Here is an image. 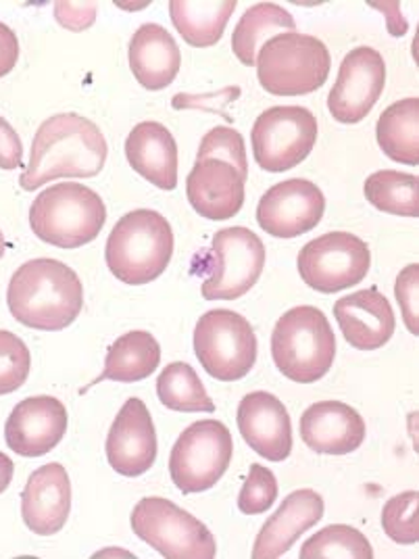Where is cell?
Instances as JSON below:
<instances>
[{
  "label": "cell",
  "instance_id": "1",
  "mask_svg": "<svg viewBox=\"0 0 419 559\" xmlns=\"http://www.w3.org/2000/svg\"><path fill=\"white\" fill-rule=\"evenodd\" d=\"M109 155L98 126L77 114L48 117L32 140L29 164L20 187L34 192L59 178H94Z\"/></svg>",
  "mask_w": 419,
  "mask_h": 559
},
{
  "label": "cell",
  "instance_id": "2",
  "mask_svg": "<svg viewBox=\"0 0 419 559\" xmlns=\"http://www.w3.org/2000/svg\"><path fill=\"white\" fill-rule=\"evenodd\" d=\"M11 316L32 330L59 332L71 326L84 309V286L68 263L32 259L11 276L7 290Z\"/></svg>",
  "mask_w": 419,
  "mask_h": 559
},
{
  "label": "cell",
  "instance_id": "3",
  "mask_svg": "<svg viewBox=\"0 0 419 559\" xmlns=\"http://www.w3.org/2000/svg\"><path fill=\"white\" fill-rule=\"evenodd\" d=\"M173 255V230L161 213H125L107 238L105 261L123 284L142 286L159 278Z\"/></svg>",
  "mask_w": 419,
  "mask_h": 559
},
{
  "label": "cell",
  "instance_id": "4",
  "mask_svg": "<svg viewBox=\"0 0 419 559\" xmlns=\"http://www.w3.org/2000/svg\"><path fill=\"white\" fill-rule=\"evenodd\" d=\"M272 357L279 373L292 382L322 380L336 357V336L324 311L313 305L286 311L272 334Z\"/></svg>",
  "mask_w": 419,
  "mask_h": 559
},
{
  "label": "cell",
  "instance_id": "5",
  "mask_svg": "<svg viewBox=\"0 0 419 559\" xmlns=\"http://www.w3.org/2000/svg\"><path fill=\"white\" fill-rule=\"evenodd\" d=\"M107 207L93 188L61 182L43 190L29 207L34 234L59 249H80L98 238Z\"/></svg>",
  "mask_w": 419,
  "mask_h": 559
},
{
  "label": "cell",
  "instance_id": "6",
  "mask_svg": "<svg viewBox=\"0 0 419 559\" xmlns=\"http://www.w3.org/2000/svg\"><path fill=\"white\" fill-rule=\"evenodd\" d=\"M255 66L263 91L274 96H304L326 84L332 57L320 38L286 32L261 47Z\"/></svg>",
  "mask_w": 419,
  "mask_h": 559
},
{
  "label": "cell",
  "instance_id": "7",
  "mask_svg": "<svg viewBox=\"0 0 419 559\" xmlns=\"http://www.w3.org/2000/svg\"><path fill=\"white\" fill-rule=\"evenodd\" d=\"M134 535L167 559H213L217 543L210 528L164 497H144L132 512Z\"/></svg>",
  "mask_w": 419,
  "mask_h": 559
},
{
  "label": "cell",
  "instance_id": "8",
  "mask_svg": "<svg viewBox=\"0 0 419 559\" xmlns=\"http://www.w3.org/2000/svg\"><path fill=\"white\" fill-rule=\"evenodd\" d=\"M232 432L219 419L190 424L169 455L171 480L184 495L210 490L232 464Z\"/></svg>",
  "mask_w": 419,
  "mask_h": 559
},
{
  "label": "cell",
  "instance_id": "9",
  "mask_svg": "<svg viewBox=\"0 0 419 559\" xmlns=\"http://www.w3.org/2000/svg\"><path fill=\"white\" fill-rule=\"evenodd\" d=\"M194 353L215 380H242L255 366V330L240 313L213 309L201 316L194 328Z\"/></svg>",
  "mask_w": 419,
  "mask_h": 559
},
{
  "label": "cell",
  "instance_id": "10",
  "mask_svg": "<svg viewBox=\"0 0 419 559\" xmlns=\"http://www.w3.org/2000/svg\"><path fill=\"white\" fill-rule=\"evenodd\" d=\"M263 267V240L242 226L224 228L211 240L203 297L207 301H236L255 286Z\"/></svg>",
  "mask_w": 419,
  "mask_h": 559
},
{
  "label": "cell",
  "instance_id": "11",
  "mask_svg": "<svg viewBox=\"0 0 419 559\" xmlns=\"http://www.w3.org/2000/svg\"><path fill=\"white\" fill-rule=\"evenodd\" d=\"M297 263L309 288L334 295L366 280L372 267V253L368 242L355 234L327 233L307 242Z\"/></svg>",
  "mask_w": 419,
  "mask_h": 559
},
{
  "label": "cell",
  "instance_id": "12",
  "mask_svg": "<svg viewBox=\"0 0 419 559\" xmlns=\"http://www.w3.org/2000/svg\"><path fill=\"white\" fill-rule=\"evenodd\" d=\"M318 119L307 107H272L256 117L251 140L261 169L279 174L303 164L318 142Z\"/></svg>",
  "mask_w": 419,
  "mask_h": 559
},
{
  "label": "cell",
  "instance_id": "13",
  "mask_svg": "<svg viewBox=\"0 0 419 559\" xmlns=\"http://www.w3.org/2000/svg\"><path fill=\"white\" fill-rule=\"evenodd\" d=\"M386 86L384 57L372 47H357L343 59L327 109L340 123H359L370 116Z\"/></svg>",
  "mask_w": 419,
  "mask_h": 559
},
{
  "label": "cell",
  "instance_id": "14",
  "mask_svg": "<svg viewBox=\"0 0 419 559\" xmlns=\"http://www.w3.org/2000/svg\"><path fill=\"white\" fill-rule=\"evenodd\" d=\"M326 213V197L318 185L292 178L270 188L256 207L259 226L276 238H297L318 228Z\"/></svg>",
  "mask_w": 419,
  "mask_h": 559
},
{
  "label": "cell",
  "instance_id": "15",
  "mask_svg": "<svg viewBox=\"0 0 419 559\" xmlns=\"http://www.w3.org/2000/svg\"><path fill=\"white\" fill-rule=\"evenodd\" d=\"M68 409L55 396H29L17 403L4 424V441L22 457H43L63 441Z\"/></svg>",
  "mask_w": 419,
  "mask_h": 559
},
{
  "label": "cell",
  "instance_id": "16",
  "mask_svg": "<svg viewBox=\"0 0 419 559\" xmlns=\"http://www.w3.org/2000/svg\"><path fill=\"white\" fill-rule=\"evenodd\" d=\"M105 451L109 466L125 478L142 476L155 466L157 432L144 401L132 396L123 403L109 430Z\"/></svg>",
  "mask_w": 419,
  "mask_h": 559
},
{
  "label": "cell",
  "instance_id": "17",
  "mask_svg": "<svg viewBox=\"0 0 419 559\" xmlns=\"http://www.w3.org/2000/svg\"><path fill=\"white\" fill-rule=\"evenodd\" d=\"M238 430L256 455L267 462H284L292 451V424L278 396L255 391L238 405Z\"/></svg>",
  "mask_w": 419,
  "mask_h": 559
},
{
  "label": "cell",
  "instance_id": "18",
  "mask_svg": "<svg viewBox=\"0 0 419 559\" xmlns=\"http://www.w3.org/2000/svg\"><path fill=\"white\" fill-rule=\"evenodd\" d=\"M334 318L352 349H380L395 334V311L375 286L338 299Z\"/></svg>",
  "mask_w": 419,
  "mask_h": 559
},
{
  "label": "cell",
  "instance_id": "19",
  "mask_svg": "<svg viewBox=\"0 0 419 559\" xmlns=\"http://www.w3.org/2000/svg\"><path fill=\"white\" fill-rule=\"evenodd\" d=\"M71 512V480L61 464L38 467L22 492V518L34 535L63 531Z\"/></svg>",
  "mask_w": 419,
  "mask_h": 559
},
{
  "label": "cell",
  "instance_id": "20",
  "mask_svg": "<svg viewBox=\"0 0 419 559\" xmlns=\"http://www.w3.org/2000/svg\"><path fill=\"white\" fill-rule=\"evenodd\" d=\"M244 185L247 180L232 165L222 159H203L196 162L188 174V201L199 215L213 222H224L242 210Z\"/></svg>",
  "mask_w": 419,
  "mask_h": 559
},
{
  "label": "cell",
  "instance_id": "21",
  "mask_svg": "<svg viewBox=\"0 0 419 559\" xmlns=\"http://www.w3.org/2000/svg\"><path fill=\"white\" fill-rule=\"evenodd\" d=\"M303 443L326 455H349L366 441V421L343 401H320L301 416Z\"/></svg>",
  "mask_w": 419,
  "mask_h": 559
},
{
  "label": "cell",
  "instance_id": "22",
  "mask_svg": "<svg viewBox=\"0 0 419 559\" xmlns=\"http://www.w3.org/2000/svg\"><path fill=\"white\" fill-rule=\"evenodd\" d=\"M324 499L318 490L301 489L290 492L278 512L274 513L259 531L253 547V558H282L299 540V536L311 531L324 518Z\"/></svg>",
  "mask_w": 419,
  "mask_h": 559
},
{
  "label": "cell",
  "instance_id": "23",
  "mask_svg": "<svg viewBox=\"0 0 419 559\" xmlns=\"http://www.w3.org/2000/svg\"><path fill=\"white\" fill-rule=\"evenodd\" d=\"M125 157L144 180L161 190L178 187V144L159 121H142L125 140Z\"/></svg>",
  "mask_w": 419,
  "mask_h": 559
},
{
  "label": "cell",
  "instance_id": "24",
  "mask_svg": "<svg viewBox=\"0 0 419 559\" xmlns=\"http://www.w3.org/2000/svg\"><path fill=\"white\" fill-rule=\"evenodd\" d=\"M130 70L148 91L167 88L182 66V52L164 25H140L130 40Z\"/></svg>",
  "mask_w": 419,
  "mask_h": 559
},
{
  "label": "cell",
  "instance_id": "25",
  "mask_svg": "<svg viewBox=\"0 0 419 559\" xmlns=\"http://www.w3.org/2000/svg\"><path fill=\"white\" fill-rule=\"evenodd\" d=\"M161 364V347L157 338L146 330H132L119 336L107 350L105 370L91 386L103 380L116 382H140L146 380ZM86 386L84 391H88ZM82 391V393H84Z\"/></svg>",
  "mask_w": 419,
  "mask_h": 559
},
{
  "label": "cell",
  "instance_id": "26",
  "mask_svg": "<svg viewBox=\"0 0 419 559\" xmlns=\"http://www.w3.org/2000/svg\"><path fill=\"white\" fill-rule=\"evenodd\" d=\"M236 0H171L169 15L184 43L194 48L215 47L232 17Z\"/></svg>",
  "mask_w": 419,
  "mask_h": 559
},
{
  "label": "cell",
  "instance_id": "27",
  "mask_svg": "<svg viewBox=\"0 0 419 559\" xmlns=\"http://www.w3.org/2000/svg\"><path fill=\"white\" fill-rule=\"evenodd\" d=\"M378 144L396 164H419V98L393 103L375 126Z\"/></svg>",
  "mask_w": 419,
  "mask_h": 559
},
{
  "label": "cell",
  "instance_id": "28",
  "mask_svg": "<svg viewBox=\"0 0 419 559\" xmlns=\"http://www.w3.org/2000/svg\"><path fill=\"white\" fill-rule=\"evenodd\" d=\"M297 27L292 15L274 2H259L251 7L234 27L232 50L247 68L256 63V48L263 47L272 34L292 32Z\"/></svg>",
  "mask_w": 419,
  "mask_h": 559
},
{
  "label": "cell",
  "instance_id": "29",
  "mask_svg": "<svg viewBox=\"0 0 419 559\" xmlns=\"http://www.w3.org/2000/svg\"><path fill=\"white\" fill-rule=\"evenodd\" d=\"M157 395L167 409L182 414H213L215 403L207 395L199 373L184 361L169 364L157 378Z\"/></svg>",
  "mask_w": 419,
  "mask_h": 559
},
{
  "label": "cell",
  "instance_id": "30",
  "mask_svg": "<svg viewBox=\"0 0 419 559\" xmlns=\"http://www.w3.org/2000/svg\"><path fill=\"white\" fill-rule=\"evenodd\" d=\"M418 176L414 174L382 169L366 180L363 190H366V199L375 210L391 213V215H403V217H418Z\"/></svg>",
  "mask_w": 419,
  "mask_h": 559
},
{
  "label": "cell",
  "instance_id": "31",
  "mask_svg": "<svg viewBox=\"0 0 419 559\" xmlns=\"http://www.w3.org/2000/svg\"><path fill=\"white\" fill-rule=\"evenodd\" d=\"M301 559H372L368 536L347 524H332L315 533L301 547Z\"/></svg>",
  "mask_w": 419,
  "mask_h": 559
},
{
  "label": "cell",
  "instance_id": "32",
  "mask_svg": "<svg viewBox=\"0 0 419 559\" xmlns=\"http://www.w3.org/2000/svg\"><path fill=\"white\" fill-rule=\"evenodd\" d=\"M418 490H405L386 501L382 510V528L398 545H416L419 540Z\"/></svg>",
  "mask_w": 419,
  "mask_h": 559
},
{
  "label": "cell",
  "instance_id": "33",
  "mask_svg": "<svg viewBox=\"0 0 419 559\" xmlns=\"http://www.w3.org/2000/svg\"><path fill=\"white\" fill-rule=\"evenodd\" d=\"M32 370V355L24 341L7 330H0V396L22 389Z\"/></svg>",
  "mask_w": 419,
  "mask_h": 559
},
{
  "label": "cell",
  "instance_id": "34",
  "mask_svg": "<svg viewBox=\"0 0 419 559\" xmlns=\"http://www.w3.org/2000/svg\"><path fill=\"white\" fill-rule=\"evenodd\" d=\"M203 159H222L236 167L244 180H249V159H247L244 139L234 128L217 126L201 140L196 162H203Z\"/></svg>",
  "mask_w": 419,
  "mask_h": 559
},
{
  "label": "cell",
  "instance_id": "35",
  "mask_svg": "<svg viewBox=\"0 0 419 559\" xmlns=\"http://www.w3.org/2000/svg\"><path fill=\"white\" fill-rule=\"evenodd\" d=\"M278 499V480L270 467L253 464L238 495V510L247 515L265 513Z\"/></svg>",
  "mask_w": 419,
  "mask_h": 559
},
{
  "label": "cell",
  "instance_id": "36",
  "mask_svg": "<svg viewBox=\"0 0 419 559\" xmlns=\"http://www.w3.org/2000/svg\"><path fill=\"white\" fill-rule=\"evenodd\" d=\"M396 301L400 305V313L405 320V326L411 334H419V265L411 263L407 265L398 278L395 286Z\"/></svg>",
  "mask_w": 419,
  "mask_h": 559
},
{
  "label": "cell",
  "instance_id": "37",
  "mask_svg": "<svg viewBox=\"0 0 419 559\" xmlns=\"http://www.w3.org/2000/svg\"><path fill=\"white\" fill-rule=\"evenodd\" d=\"M240 88L238 86H230L224 88L217 94H205V96H194V94H176L173 96V109H201V111H211V114H219L226 117L228 121H232L230 117L224 114L226 105L236 100L240 96Z\"/></svg>",
  "mask_w": 419,
  "mask_h": 559
},
{
  "label": "cell",
  "instance_id": "38",
  "mask_svg": "<svg viewBox=\"0 0 419 559\" xmlns=\"http://www.w3.org/2000/svg\"><path fill=\"white\" fill-rule=\"evenodd\" d=\"M55 17L70 32H86L96 22V2H57Z\"/></svg>",
  "mask_w": 419,
  "mask_h": 559
},
{
  "label": "cell",
  "instance_id": "39",
  "mask_svg": "<svg viewBox=\"0 0 419 559\" xmlns=\"http://www.w3.org/2000/svg\"><path fill=\"white\" fill-rule=\"evenodd\" d=\"M24 167V146L11 123L0 116V169Z\"/></svg>",
  "mask_w": 419,
  "mask_h": 559
},
{
  "label": "cell",
  "instance_id": "40",
  "mask_svg": "<svg viewBox=\"0 0 419 559\" xmlns=\"http://www.w3.org/2000/svg\"><path fill=\"white\" fill-rule=\"evenodd\" d=\"M17 59H20L17 34L9 25L0 22V78L15 70Z\"/></svg>",
  "mask_w": 419,
  "mask_h": 559
},
{
  "label": "cell",
  "instance_id": "41",
  "mask_svg": "<svg viewBox=\"0 0 419 559\" xmlns=\"http://www.w3.org/2000/svg\"><path fill=\"white\" fill-rule=\"evenodd\" d=\"M13 474H15L13 460L0 451V492L9 489V485L13 480Z\"/></svg>",
  "mask_w": 419,
  "mask_h": 559
},
{
  "label": "cell",
  "instance_id": "42",
  "mask_svg": "<svg viewBox=\"0 0 419 559\" xmlns=\"http://www.w3.org/2000/svg\"><path fill=\"white\" fill-rule=\"evenodd\" d=\"M4 251H7V240H4L2 230H0V257L4 255Z\"/></svg>",
  "mask_w": 419,
  "mask_h": 559
}]
</instances>
